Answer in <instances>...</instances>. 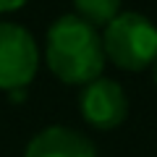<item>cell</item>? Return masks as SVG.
I'll return each mask as SVG.
<instances>
[{
  "label": "cell",
  "instance_id": "cell-3",
  "mask_svg": "<svg viewBox=\"0 0 157 157\" xmlns=\"http://www.w3.org/2000/svg\"><path fill=\"white\" fill-rule=\"evenodd\" d=\"M39 66L34 37L24 26L0 21V89L18 94L26 89Z\"/></svg>",
  "mask_w": 157,
  "mask_h": 157
},
{
  "label": "cell",
  "instance_id": "cell-1",
  "mask_svg": "<svg viewBox=\"0 0 157 157\" xmlns=\"http://www.w3.org/2000/svg\"><path fill=\"white\" fill-rule=\"evenodd\" d=\"M47 66L63 84H89L105 68L97 26L81 16H60L47 32Z\"/></svg>",
  "mask_w": 157,
  "mask_h": 157
},
{
  "label": "cell",
  "instance_id": "cell-2",
  "mask_svg": "<svg viewBox=\"0 0 157 157\" xmlns=\"http://www.w3.org/2000/svg\"><path fill=\"white\" fill-rule=\"evenodd\" d=\"M102 50L123 71L149 68L157 58V26L141 13H118L105 26Z\"/></svg>",
  "mask_w": 157,
  "mask_h": 157
},
{
  "label": "cell",
  "instance_id": "cell-7",
  "mask_svg": "<svg viewBox=\"0 0 157 157\" xmlns=\"http://www.w3.org/2000/svg\"><path fill=\"white\" fill-rule=\"evenodd\" d=\"M26 0H0V13H11V11H18Z\"/></svg>",
  "mask_w": 157,
  "mask_h": 157
},
{
  "label": "cell",
  "instance_id": "cell-8",
  "mask_svg": "<svg viewBox=\"0 0 157 157\" xmlns=\"http://www.w3.org/2000/svg\"><path fill=\"white\" fill-rule=\"evenodd\" d=\"M152 71H155V84H157V58H155V63H152Z\"/></svg>",
  "mask_w": 157,
  "mask_h": 157
},
{
  "label": "cell",
  "instance_id": "cell-6",
  "mask_svg": "<svg viewBox=\"0 0 157 157\" xmlns=\"http://www.w3.org/2000/svg\"><path fill=\"white\" fill-rule=\"evenodd\" d=\"M76 13L92 26H107L121 13V0H73Z\"/></svg>",
  "mask_w": 157,
  "mask_h": 157
},
{
  "label": "cell",
  "instance_id": "cell-5",
  "mask_svg": "<svg viewBox=\"0 0 157 157\" xmlns=\"http://www.w3.org/2000/svg\"><path fill=\"white\" fill-rule=\"evenodd\" d=\"M24 157H94V147L73 128L50 126L29 141Z\"/></svg>",
  "mask_w": 157,
  "mask_h": 157
},
{
  "label": "cell",
  "instance_id": "cell-4",
  "mask_svg": "<svg viewBox=\"0 0 157 157\" xmlns=\"http://www.w3.org/2000/svg\"><path fill=\"white\" fill-rule=\"evenodd\" d=\"M81 115L89 126H94L100 131L118 128L128 115V100H126L123 86L113 78H102V76L84 84Z\"/></svg>",
  "mask_w": 157,
  "mask_h": 157
}]
</instances>
